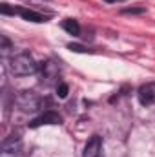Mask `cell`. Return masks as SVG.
Listing matches in <instances>:
<instances>
[{"mask_svg": "<svg viewBox=\"0 0 155 157\" xmlns=\"http://www.w3.org/2000/svg\"><path fill=\"white\" fill-rule=\"evenodd\" d=\"M9 70L13 75H18V77H26V75H31L39 70V64L35 62V59L29 55V53H18L15 55L11 60H9Z\"/></svg>", "mask_w": 155, "mask_h": 157, "instance_id": "cell-1", "label": "cell"}, {"mask_svg": "<svg viewBox=\"0 0 155 157\" xmlns=\"http://www.w3.org/2000/svg\"><path fill=\"white\" fill-rule=\"evenodd\" d=\"M39 99L35 97L33 91H22L18 97H17V104L24 110V112H33L39 108Z\"/></svg>", "mask_w": 155, "mask_h": 157, "instance_id": "cell-2", "label": "cell"}, {"mask_svg": "<svg viewBox=\"0 0 155 157\" xmlns=\"http://www.w3.org/2000/svg\"><path fill=\"white\" fill-rule=\"evenodd\" d=\"M137 97H139V102L142 106H150L155 104V82H148V84H142L137 91Z\"/></svg>", "mask_w": 155, "mask_h": 157, "instance_id": "cell-3", "label": "cell"}, {"mask_svg": "<svg viewBox=\"0 0 155 157\" xmlns=\"http://www.w3.org/2000/svg\"><path fill=\"white\" fill-rule=\"evenodd\" d=\"M82 157H102V139L99 135H93L86 143Z\"/></svg>", "mask_w": 155, "mask_h": 157, "instance_id": "cell-4", "label": "cell"}, {"mask_svg": "<svg viewBox=\"0 0 155 157\" xmlns=\"http://www.w3.org/2000/svg\"><path fill=\"white\" fill-rule=\"evenodd\" d=\"M60 115L57 113V112H44L40 117L33 119L31 122H29V126L31 128H39V126H42V124H60Z\"/></svg>", "mask_w": 155, "mask_h": 157, "instance_id": "cell-5", "label": "cell"}, {"mask_svg": "<svg viewBox=\"0 0 155 157\" xmlns=\"http://www.w3.org/2000/svg\"><path fill=\"white\" fill-rule=\"evenodd\" d=\"M40 71H42V77L46 78V80H51V78H55L59 75V64H55V62H51V60L42 62Z\"/></svg>", "mask_w": 155, "mask_h": 157, "instance_id": "cell-6", "label": "cell"}, {"mask_svg": "<svg viewBox=\"0 0 155 157\" xmlns=\"http://www.w3.org/2000/svg\"><path fill=\"white\" fill-rule=\"evenodd\" d=\"M17 15H20L24 20H29V22H46V17H42L37 11H31V9H17Z\"/></svg>", "mask_w": 155, "mask_h": 157, "instance_id": "cell-7", "label": "cell"}, {"mask_svg": "<svg viewBox=\"0 0 155 157\" xmlns=\"http://www.w3.org/2000/svg\"><path fill=\"white\" fill-rule=\"evenodd\" d=\"M62 28H64V31H68V33L73 35V37L80 35V26H78L77 20H73V18H66V20L62 22Z\"/></svg>", "mask_w": 155, "mask_h": 157, "instance_id": "cell-8", "label": "cell"}, {"mask_svg": "<svg viewBox=\"0 0 155 157\" xmlns=\"http://www.w3.org/2000/svg\"><path fill=\"white\" fill-rule=\"evenodd\" d=\"M68 84H64V82H60L59 86H57V93H59V97L60 99H64V97H68Z\"/></svg>", "mask_w": 155, "mask_h": 157, "instance_id": "cell-9", "label": "cell"}, {"mask_svg": "<svg viewBox=\"0 0 155 157\" xmlns=\"http://www.w3.org/2000/svg\"><path fill=\"white\" fill-rule=\"evenodd\" d=\"M142 11H144L142 7H139V9H137V7H131V9H122V13H126V15H135V13H142Z\"/></svg>", "mask_w": 155, "mask_h": 157, "instance_id": "cell-10", "label": "cell"}, {"mask_svg": "<svg viewBox=\"0 0 155 157\" xmlns=\"http://www.w3.org/2000/svg\"><path fill=\"white\" fill-rule=\"evenodd\" d=\"M104 2H108V4H113V2H117V0H104Z\"/></svg>", "mask_w": 155, "mask_h": 157, "instance_id": "cell-11", "label": "cell"}]
</instances>
